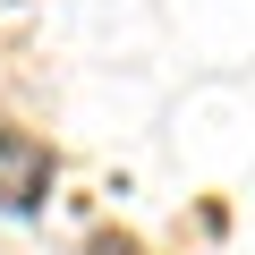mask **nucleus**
Listing matches in <instances>:
<instances>
[{"instance_id": "obj_1", "label": "nucleus", "mask_w": 255, "mask_h": 255, "mask_svg": "<svg viewBox=\"0 0 255 255\" xmlns=\"http://www.w3.org/2000/svg\"><path fill=\"white\" fill-rule=\"evenodd\" d=\"M0 162H9V187H0V196H9L17 213L43 204V187H51V153H43V145H26L17 128H0Z\"/></svg>"}, {"instance_id": "obj_2", "label": "nucleus", "mask_w": 255, "mask_h": 255, "mask_svg": "<svg viewBox=\"0 0 255 255\" xmlns=\"http://www.w3.org/2000/svg\"><path fill=\"white\" fill-rule=\"evenodd\" d=\"M85 255H145V247L128 238V230H94V238H85Z\"/></svg>"}]
</instances>
